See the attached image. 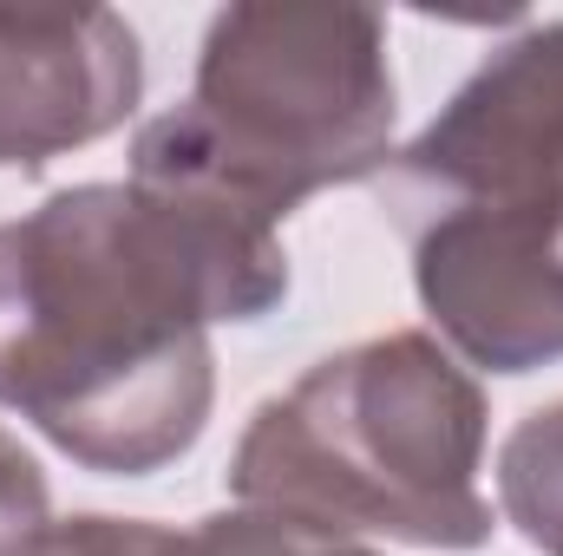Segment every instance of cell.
Instances as JSON below:
<instances>
[{
  "instance_id": "9c48e42d",
  "label": "cell",
  "mask_w": 563,
  "mask_h": 556,
  "mask_svg": "<svg viewBox=\"0 0 563 556\" xmlns=\"http://www.w3.org/2000/svg\"><path fill=\"white\" fill-rule=\"evenodd\" d=\"M177 531L151 524V518H53L26 556H170Z\"/></svg>"
},
{
  "instance_id": "ba28073f",
  "label": "cell",
  "mask_w": 563,
  "mask_h": 556,
  "mask_svg": "<svg viewBox=\"0 0 563 556\" xmlns=\"http://www.w3.org/2000/svg\"><path fill=\"white\" fill-rule=\"evenodd\" d=\"M170 556H380L354 537H328V531H308L295 518H276V511H210L197 518L190 531H177Z\"/></svg>"
},
{
  "instance_id": "30bf717a",
  "label": "cell",
  "mask_w": 563,
  "mask_h": 556,
  "mask_svg": "<svg viewBox=\"0 0 563 556\" xmlns=\"http://www.w3.org/2000/svg\"><path fill=\"white\" fill-rule=\"evenodd\" d=\"M53 524V491L40 458L0 425V544H33Z\"/></svg>"
},
{
  "instance_id": "52a82bcc",
  "label": "cell",
  "mask_w": 563,
  "mask_h": 556,
  "mask_svg": "<svg viewBox=\"0 0 563 556\" xmlns=\"http://www.w3.org/2000/svg\"><path fill=\"white\" fill-rule=\"evenodd\" d=\"M498 511L544 556H563V400L538 407L498 445Z\"/></svg>"
},
{
  "instance_id": "6da1fadb",
  "label": "cell",
  "mask_w": 563,
  "mask_h": 556,
  "mask_svg": "<svg viewBox=\"0 0 563 556\" xmlns=\"http://www.w3.org/2000/svg\"><path fill=\"white\" fill-rule=\"evenodd\" d=\"M288 294L276 223L157 184H73L0 223V407L73 465L151 478L217 407V321Z\"/></svg>"
},
{
  "instance_id": "8fae6325",
  "label": "cell",
  "mask_w": 563,
  "mask_h": 556,
  "mask_svg": "<svg viewBox=\"0 0 563 556\" xmlns=\"http://www.w3.org/2000/svg\"><path fill=\"white\" fill-rule=\"evenodd\" d=\"M0 556H26V544H0Z\"/></svg>"
},
{
  "instance_id": "5b68a950",
  "label": "cell",
  "mask_w": 563,
  "mask_h": 556,
  "mask_svg": "<svg viewBox=\"0 0 563 556\" xmlns=\"http://www.w3.org/2000/svg\"><path fill=\"white\" fill-rule=\"evenodd\" d=\"M387 177L407 203H432V216L465 203L563 197V20L492 46L439 119L394 151Z\"/></svg>"
},
{
  "instance_id": "7a4b0ae2",
  "label": "cell",
  "mask_w": 563,
  "mask_h": 556,
  "mask_svg": "<svg viewBox=\"0 0 563 556\" xmlns=\"http://www.w3.org/2000/svg\"><path fill=\"white\" fill-rule=\"evenodd\" d=\"M485 387L420 327L354 341L263 400L230 458V491L328 537H394L420 551H478L492 504Z\"/></svg>"
},
{
  "instance_id": "3957f363",
  "label": "cell",
  "mask_w": 563,
  "mask_h": 556,
  "mask_svg": "<svg viewBox=\"0 0 563 556\" xmlns=\"http://www.w3.org/2000/svg\"><path fill=\"white\" fill-rule=\"evenodd\" d=\"M394 119L387 20L374 7L243 0L210 20L190 99L139 132L132 177L282 230L308 197L380 177Z\"/></svg>"
},
{
  "instance_id": "277c9868",
  "label": "cell",
  "mask_w": 563,
  "mask_h": 556,
  "mask_svg": "<svg viewBox=\"0 0 563 556\" xmlns=\"http://www.w3.org/2000/svg\"><path fill=\"white\" fill-rule=\"evenodd\" d=\"M413 288L452 360L538 374L563 360V197L439 210L413 243Z\"/></svg>"
},
{
  "instance_id": "8992f818",
  "label": "cell",
  "mask_w": 563,
  "mask_h": 556,
  "mask_svg": "<svg viewBox=\"0 0 563 556\" xmlns=\"http://www.w3.org/2000/svg\"><path fill=\"white\" fill-rule=\"evenodd\" d=\"M144 99V53L112 7H0V164L40 170L112 138Z\"/></svg>"
}]
</instances>
